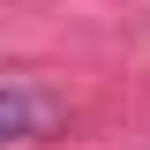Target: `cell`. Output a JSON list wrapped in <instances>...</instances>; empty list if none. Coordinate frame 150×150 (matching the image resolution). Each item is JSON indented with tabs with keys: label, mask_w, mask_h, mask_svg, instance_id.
<instances>
[{
	"label": "cell",
	"mask_w": 150,
	"mask_h": 150,
	"mask_svg": "<svg viewBox=\"0 0 150 150\" xmlns=\"http://www.w3.org/2000/svg\"><path fill=\"white\" fill-rule=\"evenodd\" d=\"M60 120H68V105H60L45 83H30V75H0V150L45 143Z\"/></svg>",
	"instance_id": "obj_1"
}]
</instances>
